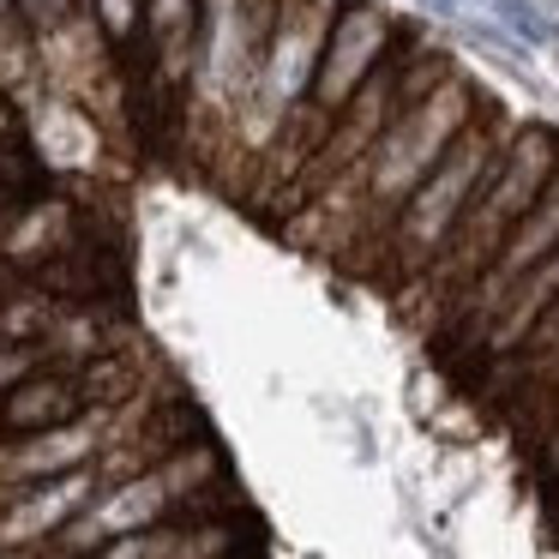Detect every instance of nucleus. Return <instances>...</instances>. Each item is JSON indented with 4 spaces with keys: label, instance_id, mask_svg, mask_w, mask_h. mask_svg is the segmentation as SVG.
Returning <instances> with one entry per match:
<instances>
[{
    "label": "nucleus",
    "instance_id": "7ed1b4c3",
    "mask_svg": "<svg viewBox=\"0 0 559 559\" xmlns=\"http://www.w3.org/2000/svg\"><path fill=\"white\" fill-rule=\"evenodd\" d=\"M139 337H145V331H139V319H133V301H67L37 349L49 367H85V361L115 355Z\"/></svg>",
    "mask_w": 559,
    "mask_h": 559
},
{
    "label": "nucleus",
    "instance_id": "9b49d317",
    "mask_svg": "<svg viewBox=\"0 0 559 559\" xmlns=\"http://www.w3.org/2000/svg\"><path fill=\"white\" fill-rule=\"evenodd\" d=\"M13 31H31V25L19 19V0H0V37H13Z\"/></svg>",
    "mask_w": 559,
    "mask_h": 559
},
{
    "label": "nucleus",
    "instance_id": "f257e3e1",
    "mask_svg": "<svg viewBox=\"0 0 559 559\" xmlns=\"http://www.w3.org/2000/svg\"><path fill=\"white\" fill-rule=\"evenodd\" d=\"M79 187L85 181H55L43 193L19 199V205H0V259L19 265V277H31L37 265L79 247L85 229L103 217V193H79Z\"/></svg>",
    "mask_w": 559,
    "mask_h": 559
},
{
    "label": "nucleus",
    "instance_id": "ddd939ff",
    "mask_svg": "<svg viewBox=\"0 0 559 559\" xmlns=\"http://www.w3.org/2000/svg\"><path fill=\"white\" fill-rule=\"evenodd\" d=\"M0 439H7V427H0Z\"/></svg>",
    "mask_w": 559,
    "mask_h": 559
},
{
    "label": "nucleus",
    "instance_id": "1a4fd4ad",
    "mask_svg": "<svg viewBox=\"0 0 559 559\" xmlns=\"http://www.w3.org/2000/svg\"><path fill=\"white\" fill-rule=\"evenodd\" d=\"M37 367H43V349H31V343H0V391H13Z\"/></svg>",
    "mask_w": 559,
    "mask_h": 559
},
{
    "label": "nucleus",
    "instance_id": "f03ea898",
    "mask_svg": "<svg viewBox=\"0 0 559 559\" xmlns=\"http://www.w3.org/2000/svg\"><path fill=\"white\" fill-rule=\"evenodd\" d=\"M97 493H103L97 469H73V475H55V481L13 493L0 506V559H25L37 547H49Z\"/></svg>",
    "mask_w": 559,
    "mask_h": 559
},
{
    "label": "nucleus",
    "instance_id": "20e7f679",
    "mask_svg": "<svg viewBox=\"0 0 559 559\" xmlns=\"http://www.w3.org/2000/svg\"><path fill=\"white\" fill-rule=\"evenodd\" d=\"M91 415V391L79 367H49L43 361L31 379H19L13 391H0V427L7 433H37V427H67Z\"/></svg>",
    "mask_w": 559,
    "mask_h": 559
},
{
    "label": "nucleus",
    "instance_id": "6e6552de",
    "mask_svg": "<svg viewBox=\"0 0 559 559\" xmlns=\"http://www.w3.org/2000/svg\"><path fill=\"white\" fill-rule=\"evenodd\" d=\"M85 13V0H19V19L31 25V37H55Z\"/></svg>",
    "mask_w": 559,
    "mask_h": 559
},
{
    "label": "nucleus",
    "instance_id": "0eeeda50",
    "mask_svg": "<svg viewBox=\"0 0 559 559\" xmlns=\"http://www.w3.org/2000/svg\"><path fill=\"white\" fill-rule=\"evenodd\" d=\"M187 523H193V518L157 523V530H133V535H115V542H103L97 554H85V559H175V547H181Z\"/></svg>",
    "mask_w": 559,
    "mask_h": 559
},
{
    "label": "nucleus",
    "instance_id": "9d476101",
    "mask_svg": "<svg viewBox=\"0 0 559 559\" xmlns=\"http://www.w3.org/2000/svg\"><path fill=\"white\" fill-rule=\"evenodd\" d=\"M13 139H31V115L13 91H0V145H13Z\"/></svg>",
    "mask_w": 559,
    "mask_h": 559
},
{
    "label": "nucleus",
    "instance_id": "f8f14e48",
    "mask_svg": "<svg viewBox=\"0 0 559 559\" xmlns=\"http://www.w3.org/2000/svg\"><path fill=\"white\" fill-rule=\"evenodd\" d=\"M19 283H25V277H19V265H7V259H0V295L19 289Z\"/></svg>",
    "mask_w": 559,
    "mask_h": 559
},
{
    "label": "nucleus",
    "instance_id": "423d86ee",
    "mask_svg": "<svg viewBox=\"0 0 559 559\" xmlns=\"http://www.w3.org/2000/svg\"><path fill=\"white\" fill-rule=\"evenodd\" d=\"M55 187V169L43 163L37 139H13V145H0V205H19V199L43 193Z\"/></svg>",
    "mask_w": 559,
    "mask_h": 559
},
{
    "label": "nucleus",
    "instance_id": "39448f33",
    "mask_svg": "<svg viewBox=\"0 0 559 559\" xmlns=\"http://www.w3.org/2000/svg\"><path fill=\"white\" fill-rule=\"evenodd\" d=\"M91 25H97V37L109 43L115 67L127 73V85H145V67H151V49H145V0H85Z\"/></svg>",
    "mask_w": 559,
    "mask_h": 559
}]
</instances>
